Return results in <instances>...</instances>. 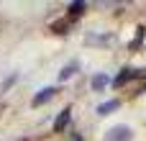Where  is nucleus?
Listing matches in <instances>:
<instances>
[{
	"label": "nucleus",
	"instance_id": "423d86ee",
	"mask_svg": "<svg viewBox=\"0 0 146 141\" xmlns=\"http://www.w3.org/2000/svg\"><path fill=\"white\" fill-rule=\"evenodd\" d=\"M74 72H77V62H72V64H67V67H64V69L59 72V80H69V77H72Z\"/></svg>",
	"mask_w": 146,
	"mask_h": 141
},
{
	"label": "nucleus",
	"instance_id": "f03ea898",
	"mask_svg": "<svg viewBox=\"0 0 146 141\" xmlns=\"http://www.w3.org/2000/svg\"><path fill=\"white\" fill-rule=\"evenodd\" d=\"M54 92H56L54 87H44V90H38V95H33V105H36V108H38V105H44L46 100H51V98H54Z\"/></svg>",
	"mask_w": 146,
	"mask_h": 141
},
{
	"label": "nucleus",
	"instance_id": "7ed1b4c3",
	"mask_svg": "<svg viewBox=\"0 0 146 141\" xmlns=\"http://www.w3.org/2000/svg\"><path fill=\"white\" fill-rule=\"evenodd\" d=\"M67 123H69V108H64V110L59 113V118L54 121V131H62Z\"/></svg>",
	"mask_w": 146,
	"mask_h": 141
},
{
	"label": "nucleus",
	"instance_id": "0eeeda50",
	"mask_svg": "<svg viewBox=\"0 0 146 141\" xmlns=\"http://www.w3.org/2000/svg\"><path fill=\"white\" fill-rule=\"evenodd\" d=\"M115 108H118V100H108V103H103V105L98 108V113H100V116H108V113L115 110Z\"/></svg>",
	"mask_w": 146,
	"mask_h": 141
},
{
	"label": "nucleus",
	"instance_id": "20e7f679",
	"mask_svg": "<svg viewBox=\"0 0 146 141\" xmlns=\"http://www.w3.org/2000/svg\"><path fill=\"white\" fill-rule=\"evenodd\" d=\"M133 74H136L133 69H123V72H121V74H118V77L113 80V85H115V87H121V85H126V82H128V80H131Z\"/></svg>",
	"mask_w": 146,
	"mask_h": 141
},
{
	"label": "nucleus",
	"instance_id": "f257e3e1",
	"mask_svg": "<svg viewBox=\"0 0 146 141\" xmlns=\"http://www.w3.org/2000/svg\"><path fill=\"white\" fill-rule=\"evenodd\" d=\"M131 128L128 126H113L110 131H108V136H105V141H131Z\"/></svg>",
	"mask_w": 146,
	"mask_h": 141
},
{
	"label": "nucleus",
	"instance_id": "39448f33",
	"mask_svg": "<svg viewBox=\"0 0 146 141\" xmlns=\"http://www.w3.org/2000/svg\"><path fill=\"white\" fill-rule=\"evenodd\" d=\"M108 82H110V77H108V74H95V77H92V87H95V90H103Z\"/></svg>",
	"mask_w": 146,
	"mask_h": 141
},
{
	"label": "nucleus",
	"instance_id": "6e6552de",
	"mask_svg": "<svg viewBox=\"0 0 146 141\" xmlns=\"http://www.w3.org/2000/svg\"><path fill=\"white\" fill-rule=\"evenodd\" d=\"M82 10H85V3H72V5H69V13H74V15L82 13Z\"/></svg>",
	"mask_w": 146,
	"mask_h": 141
}]
</instances>
